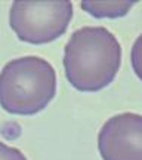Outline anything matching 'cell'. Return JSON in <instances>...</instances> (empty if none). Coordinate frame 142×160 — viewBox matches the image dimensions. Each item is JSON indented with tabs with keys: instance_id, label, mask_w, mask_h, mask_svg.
<instances>
[{
	"instance_id": "obj_2",
	"label": "cell",
	"mask_w": 142,
	"mask_h": 160,
	"mask_svg": "<svg viewBox=\"0 0 142 160\" xmlns=\"http://www.w3.org/2000/svg\"><path fill=\"white\" fill-rule=\"evenodd\" d=\"M55 93L56 73L43 58H17L0 71V107L11 114H36L47 107Z\"/></svg>"
},
{
	"instance_id": "obj_6",
	"label": "cell",
	"mask_w": 142,
	"mask_h": 160,
	"mask_svg": "<svg viewBox=\"0 0 142 160\" xmlns=\"http://www.w3.org/2000/svg\"><path fill=\"white\" fill-rule=\"evenodd\" d=\"M130 61H132V68L135 71V74L142 80V34L135 40V43L132 46Z\"/></svg>"
},
{
	"instance_id": "obj_1",
	"label": "cell",
	"mask_w": 142,
	"mask_h": 160,
	"mask_svg": "<svg viewBox=\"0 0 142 160\" xmlns=\"http://www.w3.org/2000/svg\"><path fill=\"white\" fill-rule=\"evenodd\" d=\"M121 46L105 27L76 30L64 49V70L71 86L81 92L107 88L119 73Z\"/></svg>"
},
{
	"instance_id": "obj_5",
	"label": "cell",
	"mask_w": 142,
	"mask_h": 160,
	"mask_svg": "<svg viewBox=\"0 0 142 160\" xmlns=\"http://www.w3.org/2000/svg\"><path fill=\"white\" fill-rule=\"evenodd\" d=\"M133 5L129 2H83L81 9L96 18H119L127 15Z\"/></svg>"
},
{
	"instance_id": "obj_7",
	"label": "cell",
	"mask_w": 142,
	"mask_h": 160,
	"mask_svg": "<svg viewBox=\"0 0 142 160\" xmlns=\"http://www.w3.org/2000/svg\"><path fill=\"white\" fill-rule=\"evenodd\" d=\"M0 160H27L21 150L9 147L7 144L0 141Z\"/></svg>"
},
{
	"instance_id": "obj_3",
	"label": "cell",
	"mask_w": 142,
	"mask_h": 160,
	"mask_svg": "<svg viewBox=\"0 0 142 160\" xmlns=\"http://www.w3.org/2000/svg\"><path fill=\"white\" fill-rule=\"evenodd\" d=\"M73 18L70 2H13L9 12L11 28L19 40L45 45L67 31Z\"/></svg>"
},
{
	"instance_id": "obj_4",
	"label": "cell",
	"mask_w": 142,
	"mask_h": 160,
	"mask_svg": "<svg viewBox=\"0 0 142 160\" xmlns=\"http://www.w3.org/2000/svg\"><path fill=\"white\" fill-rule=\"evenodd\" d=\"M102 160H142V116L121 113L108 119L98 135Z\"/></svg>"
}]
</instances>
